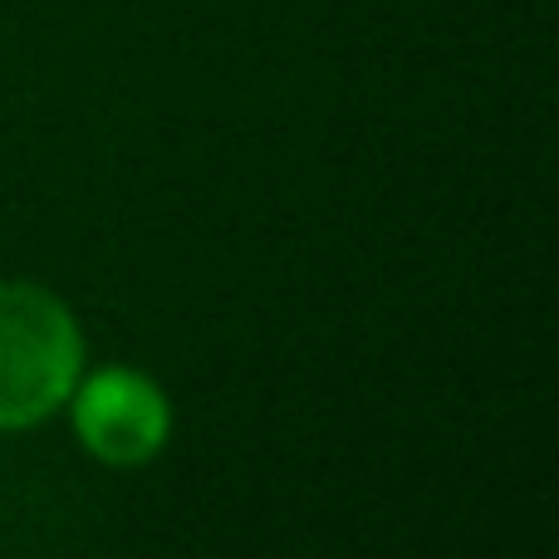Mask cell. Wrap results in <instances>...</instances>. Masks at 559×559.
I'll return each mask as SVG.
<instances>
[{"instance_id": "obj_1", "label": "cell", "mask_w": 559, "mask_h": 559, "mask_svg": "<svg viewBox=\"0 0 559 559\" xmlns=\"http://www.w3.org/2000/svg\"><path fill=\"white\" fill-rule=\"evenodd\" d=\"M74 314L39 285H0V432L35 427L79 383Z\"/></svg>"}, {"instance_id": "obj_2", "label": "cell", "mask_w": 559, "mask_h": 559, "mask_svg": "<svg viewBox=\"0 0 559 559\" xmlns=\"http://www.w3.org/2000/svg\"><path fill=\"white\" fill-rule=\"evenodd\" d=\"M74 427L98 462L138 466L167 442L173 407H167L163 388L147 383L143 373L104 368L74 397Z\"/></svg>"}]
</instances>
